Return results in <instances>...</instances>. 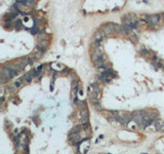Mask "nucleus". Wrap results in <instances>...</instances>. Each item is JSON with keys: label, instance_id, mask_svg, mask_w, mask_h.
I'll return each mask as SVG.
<instances>
[{"label": "nucleus", "instance_id": "1", "mask_svg": "<svg viewBox=\"0 0 164 154\" xmlns=\"http://www.w3.org/2000/svg\"><path fill=\"white\" fill-rule=\"evenodd\" d=\"M29 64V61H28V58L26 59H22V60H19V61H16L12 64V66L15 68L18 71H22L24 70L26 67H27V65Z\"/></svg>", "mask_w": 164, "mask_h": 154}, {"label": "nucleus", "instance_id": "2", "mask_svg": "<svg viewBox=\"0 0 164 154\" xmlns=\"http://www.w3.org/2000/svg\"><path fill=\"white\" fill-rule=\"evenodd\" d=\"M81 115V123L84 127V130H87L88 127V110L87 108H83V110H81L80 112Z\"/></svg>", "mask_w": 164, "mask_h": 154}, {"label": "nucleus", "instance_id": "3", "mask_svg": "<svg viewBox=\"0 0 164 154\" xmlns=\"http://www.w3.org/2000/svg\"><path fill=\"white\" fill-rule=\"evenodd\" d=\"M145 22L147 24H149L150 26L152 25H155V24H157L160 20V15L159 14H152V15H147L144 18Z\"/></svg>", "mask_w": 164, "mask_h": 154}, {"label": "nucleus", "instance_id": "4", "mask_svg": "<svg viewBox=\"0 0 164 154\" xmlns=\"http://www.w3.org/2000/svg\"><path fill=\"white\" fill-rule=\"evenodd\" d=\"M107 36V34L105 33V31H104L103 29L101 30H98L96 33H94V36H93V39H92V42L94 41H101L104 37Z\"/></svg>", "mask_w": 164, "mask_h": 154}, {"label": "nucleus", "instance_id": "5", "mask_svg": "<svg viewBox=\"0 0 164 154\" xmlns=\"http://www.w3.org/2000/svg\"><path fill=\"white\" fill-rule=\"evenodd\" d=\"M37 73H38L37 69H36V70H32V71H30L29 73L26 74V75L23 77V78H24V80H26L27 82H31V81H32V79H33V77L35 76Z\"/></svg>", "mask_w": 164, "mask_h": 154}, {"label": "nucleus", "instance_id": "6", "mask_svg": "<svg viewBox=\"0 0 164 154\" xmlns=\"http://www.w3.org/2000/svg\"><path fill=\"white\" fill-rule=\"evenodd\" d=\"M131 29H132V28L129 27V26H127V25L120 26V31H119V33H120V34H123V35H127V34L131 33V31H132Z\"/></svg>", "mask_w": 164, "mask_h": 154}, {"label": "nucleus", "instance_id": "7", "mask_svg": "<svg viewBox=\"0 0 164 154\" xmlns=\"http://www.w3.org/2000/svg\"><path fill=\"white\" fill-rule=\"evenodd\" d=\"M122 20H123V22H124V25H127V26H129V27H131V28H134L135 26L137 25V22L131 21L130 19L126 18V16H124V18H123Z\"/></svg>", "mask_w": 164, "mask_h": 154}, {"label": "nucleus", "instance_id": "8", "mask_svg": "<svg viewBox=\"0 0 164 154\" xmlns=\"http://www.w3.org/2000/svg\"><path fill=\"white\" fill-rule=\"evenodd\" d=\"M42 54H43V51H41L39 48H37L36 47V49L33 51V54H32V57L35 59V60H38V59H40L41 57H42Z\"/></svg>", "mask_w": 164, "mask_h": 154}, {"label": "nucleus", "instance_id": "9", "mask_svg": "<svg viewBox=\"0 0 164 154\" xmlns=\"http://www.w3.org/2000/svg\"><path fill=\"white\" fill-rule=\"evenodd\" d=\"M82 126H83V125H77L76 127H74V128H73L71 133H74V134H79V133L81 132V130H82Z\"/></svg>", "mask_w": 164, "mask_h": 154}, {"label": "nucleus", "instance_id": "10", "mask_svg": "<svg viewBox=\"0 0 164 154\" xmlns=\"http://www.w3.org/2000/svg\"><path fill=\"white\" fill-rule=\"evenodd\" d=\"M163 124H164V123H162L161 121L158 120L156 123H155V130H156V131H160L161 128H162V126H163Z\"/></svg>", "mask_w": 164, "mask_h": 154}, {"label": "nucleus", "instance_id": "11", "mask_svg": "<svg viewBox=\"0 0 164 154\" xmlns=\"http://www.w3.org/2000/svg\"><path fill=\"white\" fill-rule=\"evenodd\" d=\"M89 101H90L91 104H93V105L100 103V102H99V98H89Z\"/></svg>", "mask_w": 164, "mask_h": 154}, {"label": "nucleus", "instance_id": "12", "mask_svg": "<svg viewBox=\"0 0 164 154\" xmlns=\"http://www.w3.org/2000/svg\"><path fill=\"white\" fill-rule=\"evenodd\" d=\"M14 27H15L16 30H20V29L22 28V22H21V21H16V23H15V25H14Z\"/></svg>", "mask_w": 164, "mask_h": 154}, {"label": "nucleus", "instance_id": "13", "mask_svg": "<svg viewBox=\"0 0 164 154\" xmlns=\"http://www.w3.org/2000/svg\"><path fill=\"white\" fill-rule=\"evenodd\" d=\"M129 39H130V41L133 42V43H136V42H137V37L135 35H130V38H129Z\"/></svg>", "mask_w": 164, "mask_h": 154}, {"label": "nucleus", "instance_id": "14", "mask_svg": "<svg viewBox=\"0 0 164 154\" xmlns=\"http://www.w3.org/2000/svg\"><path fill=\"white\" fill-rule=\"evenodd\" d=\"M94 106V108H96L97 110H99V111H101L103 108H102V106H101V104H100V103H98V104H94L93 105Z\"/></svg>", "mask_w": 164, "mask_h": 154}, {"label": "nucleus", "instance_id": "15", "mask_svg": "<svg viewBox=\"0 0 164 154\" xmlns=\"http://www.w3.org/2000/svg\"><path fill=\"white\" fill-rule=\"evenodd\" d=\"M38 32V29L36 28V27H34V28H32V30H31V33L32 34H36Z\"/></svg>", "mask_w": 164, "mask_h": 154}, {"label": "nucleus", "instance_id": "16", "mask_svg": "<svg viewBox=\"0 0 164 154\" xmlns=\"http://www.w3.org/2000/svg\"><path fill=\"white\" fill-rule=\"evenodd\" d=\"M26 1H27L28 3H31V4L34 3V0H26Z\"/></svg>", "mask_w": 164, "mask_h": 154}, {"label": "nucleus", "instance_id": "17", "mask_svg": "<svg viewBox=\"0 0 164 154\" xmlns=\"http://www.w3.org/2000/svg\"><path fill=\"white\" fill-rule=\"evenodd\" d=\"M40 70H42V66H39V67L37 68V71H38V72H40Z\"/></svg>", "mask_w": 164, "mask_h": 154}, {"label": "nucleus", "instance_id": "18", "mask_svg": "<svg viewBox=\"0 0 164 154\" xmlns=\"http://www.w3.org/2000/svg\"><path fill=\"white\" fill-rule=\"evenodd\" d=\"M161 18H162V20L164 21V13H162V14H161Z\"/></svg>", "mask_w": 164, "mask_h": 154}]
</instances>
